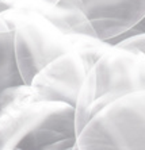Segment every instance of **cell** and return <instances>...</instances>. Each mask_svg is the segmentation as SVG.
I'll return each mask as SVG.
<instances>
[{"label": "cell", "mask_w": 145, "mask_h": 150, "mask_svg": "<svg viewBox=\"0 0 145 150\" xmlns=\"http://www.w3.org/2000/svg\"><path fill=\"white\" fill-rule=\"evenodd\" d=\"M76 107L33 98L31 89L0 115V150H73Z\"/></svg>", "instance_id": "cell-1"}, {"label": "cell", "mask_w": 145, "mask_h": 150, "mask_svg": "<svg viewBox=\"0 0 145 150\" xmlns=\"http://www.w3.org/2000/svg\"><path fill=\"white\" fill-rule=\"evenodd\" d=\"M14 33V46L19 72L26 84L52 59L71 50L99 47L106 41L95 35L71 34L31 10H7L0 12Z\"/></svg>", "instance_id": "cell-2"}, {"label": "cell", "mask_w": 145, "mask_h": 150, "mask_svg": "<svg viewBox=\"0 0 145 150\" xmlns=\"http://www.w3.org/2000/svg\"><path fill=\"white\" fill-rule=\"evenodd\" d=\"M145 88V54L111 45L87 72L76 103V130L107 101Z\"/></svg>", "instance_id": "cell-3"}, {"label": "cell", "mask_w": 145, "mask_h": 150, "mask_svg": "<svg viewBox=\"0 0 145 150\" xmlns=\"http://www.w3.org/2000/svg\"><path fill=\"white\" fill-rule=\"evenodd\" d=\"M77 150H145V88L107 101L77 134Z\"/></svg>", "instance_id": "cell-4"}, {"label": "cell", "mask_w": 145, "mask_h": 150, "mask_svg": "<svg viewBox=\"0 0 145 150\" xmlns=\"http://www.w3.org/2000/svg\"><path fill=\"white\" fill-rule=\"evenodd\" d=\"M110 46L111 43L106 42L99 47L71 50L52 59L28 84L33 98L65 101L76 107L87 72Z\"/></svg>", "instance_id": "cell-5"}, {"label": "cell", "mask_w": 145, "mask_h": 150, "mask_svg": "<svg viewBox=\"0 0 145 150\" xmlns=\"http://www.w3.org/2000/svg\"><path fill=\"white\" fill-rule=\"evenodd\" d=\"M96 37L115 45L145 16V0H82Z\"/></svg>", "instance_id": "cell-6"}, {"label": "cell", "mask_w": 145, "mask_h": 150, "mask_svg": "<svg viewBox=\"0 0 145 150\" xmlns=\"http://www.w3.org/2000/svg\"><path fill=\"white\" fill-rule=\"evenodd\" d=\"M7 10L36 11L64 31L96 37L82 0H0V12Z\"/></svg>", "instance_id": "cell-7"}, {"label": "cell", "mask_w": 145, "mask_h": 150, "mask_svg": "<svg viewBox=\"0 0 145 150\" xmlns=\"http://www.w3.org/2000/svg\"><path fill=\"white\" fill-rule=\"evenodd\" d=\"M28 89L30 85L23 81L16 62L14 33L0 31V115Z\"/></svg>", "instance_id": "cell-8"}, {"label": "cell", "mask_w": 145, "mask_h": 150, "mask_svg": "<svg viewBox=\"0 0 145 150\" xmlns=\"http://www.w3.org/2000/svg\"><path fill=\"white\" fill-rule=\"evenodd\" d=\"M137 34H145V16L142 18L140 22H138V23L134 26V27L131 28L130 31H127L126 34L124 35V38H122V39L129 38V37H131V35H137ZM122 39H121V41H122ZM121 41H119V42H121Z\"/></svg>", "instance_id": "cell-9"}, {"label": "cell", "mask_w": 145, "mask_h": 150, "mask_svg": "<svg viewBox=\"0 0 145 150\" xmlns=\"http://www.w3.org/2000/svg\"><path fill=\"white\" fill-rule=\"evenodd\" d=\"M0 31H10V27H8L7 22L4 21V18L0 15ZM12 31V30H11Z\"/></svg>", "instance_id": "cell-10"}]
</instances>
